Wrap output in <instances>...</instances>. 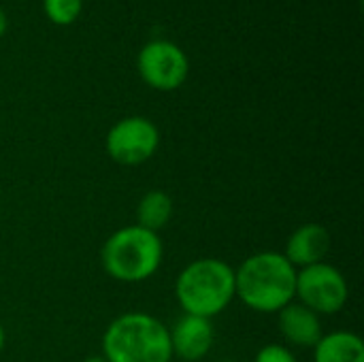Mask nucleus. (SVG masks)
I'll list each match as a JSON object with an SVG mask.
<instances>
[{
    "label": "nucleus",
    "instance_id": "nucleus-11",
    "mask_svg": "<svg viewBox=\"0 0 364 362\" xmlns=\"http://www.w3.org/2000/svg\"><path fill=\"white\" fill-rule=\"evenodd\" d=\"M314 362H364L363 339L348 331L322 335L314 348Z\"/></svg>",
    "mask_w": 364,
    "mask_h": 362
},
{
    "label": "nucleus",
    "instance_id": "nucleus-5",
    "mask_svg": "<svg viewBox=\"0 0 364 362\" xmlns=\"http://www.w3.org/2000/svg\"><path fill=\"white\" fill-rule=\"evenodd\" d=\"M348 297V280L337 267L328 262H318L296 271L294 301H299L314 314L335 316L346 307Z\"/></svg>",
    "mask_w": 364,
    "mask_h": 362
},
{
    "label": "nucleus",
    "instance_id": "nucleus-17",
    "mask_svg": "<svg viewBox=\"0 0 364 362\" xmlns=\"http://www.w3.org/2000/svg\"><path fill=\"white\" fill-rule=\"evenodd\" d=\"M81 362H107L102 356H90V358H83Z\"/></svg>",
    "mask_w": 364,
    "mask_h": 362
},
{
    "label": "nucleus",
    "instance_id": "nucleus-9",
    "mask_svg": "<svg viewBox=\"0 0 364 362\" xmlns=\"http://www.w3.org/2000/svg\"><path fill=\"white\" fill-rule=\"evenodd\" d=\"M331 233L322 224H303L299 226L286 243L284 256L290 260V265L299 271L318 262H326V256L331 252Z\"/></svg>",
    "mask_w": 364,
    "mask_h": 362
},
{
    "label": "nucleus",
    "instance_id": "nucleus-8",
    "mask_svg": "<svg viewBox=\"0 0 364 362\" xmlns=\"http://www.w3.org/2000/svg\"><path fill=\"white\" fill-rule=\"evenodd\" d=\"M171 352L183 362L203 361L213 348V324L207 318L183 314L173 329H168Z\"/></svg>",
    "mask_w": 364,
    "mask_h": 362
},
{
    "label": "nucleus",
    "instance_id": "nucleus-4",
    "mask_svg": "<svg viewBox=\"0 0 364 362\" xmlns=\"http://www.w3.org/2000/svg\"><path fill=\"white\" fill-rule=\"evenodd\" d=\"M164 247L158 233L136 224L115 230L100 250L105 273L122 284H139L149 280L162 265Z\"/></svg>",
    "mask_w": 364,
    "mask_h": 362
},
{
    "label": "nucleus",
    "instance_id": "nucleus-15",
    "mask_svg": "<svg viewBox=\"0 0 364 362\" xmlns=\"http://www.w3.org/2000/svg\"><path fill=\"white\" fill-rule=\"evenodd\" d=\"M6 28H9V19H6V13H4V9L0 6V38L6 34Z\"/></svg>",
    "mask_w": 364,
    "mask_h": 362
},
{
    "label": "nucleus",
    "instance_id": "nucleus-2",
    "mask_svg": "<svg viewBox=\"0 0 364 362\" xmlns=\"http://www.w3.org/2000/svg\"><path fill=\"white\" fill-rule=\"evenodd\" d=\"M102 358L107 362H171L168 329L143 312L122 314L102 335Z\"/></svg>",
    "mask_w": 364,
    "mask_h": 362
},
{
    "label": "nucleus",
    "instance_id": "nucleus-3",
    "mask_svg": "<svg viewBox=\"0 0 364 362\" xmlns=\"http://www.w3.org/2000/svg\"><path fill=\"white\" fill-rule=\"evenodd\" d=\"M175 297L183 314L211 320L235 301V269L220 258H198L177 275Z\"/></svg>",
    "mask_w": 364,
    "mask_h": 362
},
{
    "label": "nucleus",
    "instance_id": "nucleus-14",
    "mask_svg": "<svg viewBox=\"0 0 364 362\" xmlns=\"http://www.w3.org/2000/svg\"><path fill=\"white\" fill-rule=\"evenodd\" d=\"M254 362H296V358L288 348H284L279 344H269L258 350Z\"/></svg>",
    "mask_w": 364,
    "mask_h": 362
},
{
    "label": "nucleus",
    "instance_id": "nucleus-13",
    "mask_svg": "<svg viewBox=\"0 0 364 362\" xmlns=\"http://www.w3.org/2000/svg\"><path fill=\"white\" fill-rule=\"evenodd\" d=\"M83 9V0H43L47 19L55 26H70Z\"/></svg>",
    "mask_w": 364,
    "mask_h": 362
},
{
    "label": "nucleus",
    "instance_id": "nucleus-1",
    "mask_svg": "<svg viewBox=\"0 0 364 362\" xmlns=\"http://www.w3.org/2000/svg\"><path fill=\"white\" fill-rule=\"evenodd\" d=\"M296 269L279 252H258L235 269V299L258 314H277L294 301Z\"/></svg>",
    "mask_w": 364,
    "mask_h": 362
},
{
    "label": "nucleus",
    "instance_id": "nucleus-16",
    "mask_svg": "<svg viewBox=\"0 0 364 362\" xmlns=\"http://www.w3.org/2000/svg\"><path fill=\"white\" fill-rule=\"evenodd\" d=\"M4 344H6V333H4V329H2V324H0V352H2V348H4Z\"/></svg>",
    "mask_w": 364,
    "mask_h": 362
},
{
    "label": "nucleus",
    "instance_id": "nucleus-6",
    "mask_svg": "<svg viewBox=\"0 0 364 362\" xmlns=\"http://www.w3.org/2000/svg\"><path fill=\"white\" fill-rule=\"evenodd\" d=\"M105 147L113 162L124 166H139L158 151L160 130L151 119L130 115L111 126L105 139Z\"/></svg>",
    "mask_w": 364,
    "mask_h": 362
},
{
    "label": "nucleus",
    "instance_id": "nucleus-7",
    "mask_svg": "<svg viewBox=\"0 0 364 362\" xmlns=\"http://www.w3.org/2000/svg\"><path fill=\"white\" fill-rule=\"evenodd\" d=\"M136 70L149 87L158 92H173L188 79L190 62L179 45L166 38H156L139 51Z\"/></svg>",
    "mask_w": 364,
    "mask_h": 362
},
{
    "label": "nucleus",
    "instance_id": "nucleus-12",
    "mask_svg": "<svg viewBox=\"0 0 364 362\" xmlns=\"http://www.w3.org/2000/svg\"><path fill=\"white\" fill-rule=\"evenodd\" d=\"M173 198L162 190H149L136 205V226L160 233L173 220Z\"/></svg>",
    "mask_w": 364,
    "mask_h": 362
},
{
    "label": "nucleus",
    "instance_id": "nucleus-10",
    "mask_svg": "<svg viewBox=\"0 0 364 362\" xmlns=\"http://www.w3.org/2000/svg\"><path fill=\"white\" fill-rule=\"evenodd\" d=\"M277 326L282 337L296 348H316V344L322 339L320 316L299 301H292L282 312H277Z\"/></svg>",
    "mask_w": 364,
    "mask_h": 362
}]
</instances>
